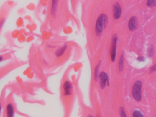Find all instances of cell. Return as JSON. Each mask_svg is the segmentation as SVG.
I'll list each match as a JSON object with an SVG mask.
<instances>
[{
  "label": "cell",
  "instance_id": "obj_1",
  "mask_svg": "<svg viewBox=\"0 0 156 117\" xmlns=\"http://www.w3.org/2000/svg\"><path fill=\"white\" fill-rule=\"evenodd\" d=\"M108 23V18L107 16L104 14H101L100 15L96 21L95 25V33L98 36L101 35L104 29L107 25Z\"/></svg>",
  "mask_w": 156,
  "mask_h": 117
},
{
  "label": "cell",
  "instance_id": "obj_2",
  "mask_svg": "<svg viewBox=\"0 0 156 117\" xmlns=\"http://www.w3.org/2000/svg\"><path fill=\"white\" fill-rule=\"evenodd\" d=\"M142 83L140 80H137L134 83L132 88V94L137 102L142 100Z\"/></svg>",
  "mask_w": 156,
  "mask_h": 117
},
{
  "label": "cell",
  "instance_id": "obj_3",
  "mask_svg": "<svg viewBox=\"0 0 156 117\" xmlns=\"http://www.w3.org/2000/svg\"><path fill=\"white\" fill-rule=\"evenodd\" d=\"M63 95L65 97H69L72 95L73 93V85L69 80H65L62 87Z\"/></svg>",
  "mask_w": 156,
  "mask_h": 117
},
{
  "label": "cell",
  "instance_id": "obj_4",
  "mask_svg": "<svg viewBox=\"0 0 156 117\" xmlns=\"http://www.w3.org/2000/svg\"><path fill=\"white\" fill-rule=\"evenodd\" d=\"M118 37L116 35H115L113 37L112 39V45H111V60L114 62L116 58V45L117 42Z\"/></svg>",
  "mask_w": 156,
  "mask_h": 117
},
{
  "label": "cell",
  "instance_id": "obj_5",
  "mask_svg": "<svg viewBox=\"0 0 156 117\" xmlns=\"http://www.w3.org/2000/svg\"><path fill=\"white\" fill-rule=\"evenodd\" d=\"M99 79L100 88L102 89H104L105 88L106 84L107 83L108 85L109 84L108 75L104 72H101L99 74Z\"/></svg>",
  "mask_w": 156,
  "mask_h": 117
},
{
  "label": "cell",
  "instance_id": "obj_6",
  "mask_svg": "<svg viewBox=\"0 0 156 117\" xmlns=\"http://www.w3.org/2000/svg\"><path fill=\"white\" fill-rule=\"evenodd\" d=\"M114 17L115 19H118L121 16L122 13L121 7L118 2H116L113 6Z\"/></svg>",
  "mask_w": 156,
  "mask_h": 117
},
{
  "label": "cell",
  "instance_id": "obj_7",
  "mask_svg": "<svg viewBox=\"0 0 156 117\" xmlns=\"http://www.w3.org/2000/svg\"><path fill=\"white\" fill-rule=\"evenodd\" d=\"M137 20L136 17L133 16L131 17L128 22L129 29L131 31H133L137 29Z\"/></svg>",
  "mask_w": 156,
  "mask_h": 117
},
{
  "label": "cell",
  "instance_id": "obj_8",
  "mask_svg": "<svg viewBox=\"0 0 156 117\" xmlns=\"http://www.w3.org/2000/svg\"><path fill=\"white\" fill-rule=\"evenodd\" d=\"M6 117H14V108L12 103H9L6 105Z\"/></svg>",
  "mask_w": 156,
  "mask_h": 117
},
{
  "label": "cell",
  "instance_id": "obj_9",
  "mask_svg": "<svg viewBox=\"0 0 156 117\" xmlns=\"http://www.w3.org/2000/svg\"><path fill=\"white\" fill-rule=\"evenodd\" d=\"M59 0H52V6L51 7V14L52 16L56 15L57 11V6Z\"/></svg>",
  "mask_w": 156,
  "mask_h": 117
},
{
  "label": "cell",
  "instance_id": "obj_10",
  "mask_svg": "<svg viewBox=\"0 0 156 117\" xmlns=\"http://www.w3.org/2000/svg\"><path fill=\"white\" fill-rule=\"evenodd\" d=\"M68 48V45L67 44H65L63 45V46H62L61 48H60L59 49H58L56 50L55 53V55L57 57H60L63 55L64 53L65 52L66 49Z\"/></svg>",
  "mask_w": 156,
  "mask_h": 117
},
{
  "label": "cell",
  "instance_id": "obj_11",
  "mask_svg": "<svg viewBox=\"0 0 156 117\" xmlns=\"http://www.w3.org/2000/svg\"><path fill=\"white\" fill-rule=\"evenodd\" d=\"M124 54H123L121 55L119 58V71H122L124 68Z\"/></svg>",
  "mask_w": 156,
  "mask_h": 117
},
{
  "label": "cell",
  "instance_id": "obj_12",
  "mask_svg": "<svg viewBox=\"0 0 156 117\" xmlns=\"http://www.w3.org/2000/svg\"><path fill=\"white\" fill-rule=\"evenodd\" d=\"M101 62H99L97 65V66L95 67L94 70V79L95 81H97L98 80V72H99V67H100Z\"/></svg>",
  "mask_w": 156,
  "mask_h": 117
},
{
  "label": "cell",
  "instance_id": "obj_13",
  "mask_svg": "<svg viewBox=\"0 0 156 117\" xmlns=\"http://www.w3.org/2000/svg\"><path fill=\"white\" fill-rule=\"evenodd\" d=\"M133 117H144V116L141 111L136 110L133 113Z\"/></svg>",
  "mask_w": 156,
  "mask_h": 117
},
{
  "label": "cell",
  "instance_id": "obj_14",
  "mask_svg": "<svg viewBox=\"0 0 156 117\" xmlns=\"http://www.w3.org/2000/svg\"><path fill=\"white\" fill-rule=\"evenodd\" d=\"M147 5L150 7L155 6L156 5V0H147Z\"/></svg>",
  "mask_w": 156,
  "mask_h": 117
},
{
  "label": "cell",
  "instance_id": "obj_15",
  "mask_svg": "<svg viewBox=\"0 0 156 117\" xmlns=\"http://www.w3.org/2000/svg\"><path fill=\"white\" fill-rule=\"evenodd\" d=\"M119 111H120V114L121 117H127L126 115V112L124 110V108L123 107H120L119 108Z\"/></svg>",
  "mask_w": 156,
  "mask_h": 117
},
{
  "label": "cell",
  "instance_id": "obj_16",
  "mask_svg": "<svg viewBox=\"0 0 156 117\" xmlns=\"http://www.w3.org/2000/svg\"><path fill=\"white\" fill-rule=\"evenodd\" d=\"M154 49L153 47H150L148 50V55L149 57H152L154 55Z\"/></svg>",
  "mask_w": 156,
  "mask_h": 117
},
{
  "label": "cell",
  "instance_id": "obj_17",
  "mask_svg": "<svg viewBox=\"0 0 156 117\" xmlns=\"http://www.w3.org/2000/svg\"><path fill=\"white\" fill-rule=\"evenodd\" d=\"M156 71V64L154 65L153 66L151 67L150 69V72L152 73Z\"/></svg>",
  "mask_w": 156,
  "mask_h": 117
},
{
  "label": "cell",
  "instance_id": "obj_18",
  "mask_svg": "<svg viewBox=\"0 0 156 117\" xmlns=\"http://www.w3.org/2000/svg\"><path fill=\"white\" fill-rule=\"evenodd\" d=\"M137 60H139V61H141V62H143L145 61V57L143 56H140V57H138L137 58Z\"/></svg>",
  "mask_w": 156,
  "mask_h": 117
},
{
  "label": "cell",
  "instance_id": "obj_19",
  "mask_svg": "<svg viewBox=\"0 0 156 117\" xmlns=\"http://www.w3.org/2000/svg\"><path fill=\"white\" fill-rule=\"evenodd\" d=\"M5 21V19H3L1 20V28H2V26H3V24H4V22Z\"/></svg>",
  "mask_w": 156,
  "mask_h": 117
},
{
  "label": "cell",
  "instance_id": "obj_20",
  "mask_svg": "<svg viewBox=\"0 0 156 117\" xmlns=\"http://www.w3.org/2000/svg\"><path fill=\"white\" fill-rule=\"evenodd\" d=\"M87 117H94L93 116V115H91V114H89V115H88V116H87Z\"/></svg>",
  "mask_w": 156,
  "mask_h": 117
},
{
  "label": "cell",
  "instance_id": "obj_21",
  "mask_svg": "<svg viewBox=\"0 0 156 117\" xmlns=\"http://www.w3.org/2000/svg\"><path fill=\"white\" fill-rule=\"evenodd\" d=\"M0 59H0L1 61H2V60H3V57H2V56H1V57H0Z\"/></svg>",
  "mask_w": 156,
  "mask_h": 117
},
{
  "label": "cell",
  "instance_id": "obj_22",
  "mask_svg": "<svg viewBox=\"0 0 156 117\" xmlns=\"http://www.w3.org/2000/svg\"></svg>",
  "mask_w": 156,
  "mask_h": 117
}]
</instances>
